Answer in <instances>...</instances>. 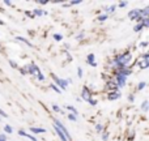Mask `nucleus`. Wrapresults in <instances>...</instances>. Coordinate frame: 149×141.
Listing matches in <instances>:
<instances>
[{
	"mask_svg": "<svg viewBox=\"0 0 149 141\" xmlns=\"http://www.w3.org/2000/svg\"><path fill=\"white\" fill-rule=\"evenodd\" d=\"M68 119H70V120H72V122H77V116L76 115H73V114H68Z\"/></svg>",
	"mask_w": 149,
	"mask_h": 141,
	"instance_id": "21",
	"label": "nucleus"
},
{
	"mask_svg": "<svg viewBox=\"0 0 149 141\" xmlns=\"http://www.w3.org/2000/svg\"><path fill=\"white\" fill-rule=\"evenodd\" d=\"M25 15H26V16H29V17H31V18L34 17V16H33V13H31L30 10H25Z\"/></svg>",
	"mask_w": 149,
	"mask_h": 141,
	"instance_id": "35",
	"label": "nucleus"
},
{
	"mask_svg": "<svg viewBox=\"0 0 149 141\" xmlns=\"http://www.w3.org/2000/svg\"><path fill=\"white\" fill-rule=\"evenodd\" d=\"M141 108H143V110L145 111V113H147V111H148V101H144V102H143V105H141Z\"/></svg>",
	"mask_w": 149,
	"mask_h": 141,
	"instance_id": "23",
	"label": "nucleus"
},
{
	"mask_svg": "<svg viewBox=\"0 0 149 141\" xmlns=\"http://www.w3.org/2000/svg\"><path fill=\"white\" fill-rule=\"evenodd\" d=\"M4 4L8 5V7H10V5H12V3H10V1H4Z\"/></svg>",
	"mask_w": 149,
	"mask_h": 141,
	"instance_id": "42",
	"label": "nucleus"
},
{
	"mask_svg": "<svg viewBox=\"0 0 149 141\" xmlns=\"http://www.w3.org/2000/svg\"><path fill=\"white\" fill-rule=\"evenodd\" d=\"M65 108H67V110H70V111H72V113H73L76 116H77V114H79V113H77V110L73 107V106H65Z\"/></svg>",
	"mask_w": 149,
	"mask_h": 141,
	"instance_id": "19",
	"label": "nucleus"
},
{
	"mask_svg": "<svg viewBox=\"0 0 149 141\" xmlns=\"http://www.w3.org/2000/svg\"><path fill=\"white\" fill-rule=\"evenodd\" d=\"M54 126L56 127V128H59L60 131H62L63 133H64V136L67 137V140H68V141H72V137H71L70 132H68V129L65 128V126L62 123V122H60V120H58V119H54Z\"/></svg>",
	"mask_w": 149,
	"mask_h": 141,
	"instance_id": "4",
	"label": "nucleus"
},
{
	"mask_svg": "<svg viewBox=\"0 0 149 141\" xmlns=\"http://www.w3.org/2000/svg\"><path fill=\"white\" fill-rule=\"evenodd\" d=\"M0 25H4V22H3V21H1V20H0Z\"/></svg>",
	"mask_w": 149,
	"mask_h": 141,
	"instance_id": "43",
	"label": "nucleus"
},
{
	"mask_svg": "<svg viewBox=\"0 0 149 141\" xmlns=\"http://www.w3.org/2000/svg\"><path fill=\"white\" fill-rule=\"evenodd\" d=\"M95 129H97V132H101L102 131V126H101V124H97V126H95Z\"/></svg>",
	"mask_w": 149,
	"mask_h": 141,
	"instance_id": "38",
	"label": "nucleus"
},
{
	"mask_svg": "<svg viewBox=\"0 0 149 141\" xmlns=\"http://www.w3.org/2000/svg\"><path fill=\"white\" fill-rule=\"evenodd\" d=\"M86 63H88L89 65H92V67H97L94 54H89V55H88V56H86Z\"/></svg>",
	"mask_w": 149,
	"mask_h": 141,
	"instance_id": "7",
	"label": "nucleus"
},
{
	"mask_svg": "<svg viewBox=\"0 0 149 141\" xmlns=\"http://www.w3.org/2000/svg\"><path fill=\"white\" fill-rule=\"evenodd\" d=\"M107 18H109V15H101V16H98L97 17V20L101 21V22H103V21H106Z\"/></svg>",
	"mask_w": 149,
	"mask_h": 141,
	"instance_id": "17",
	"label": "nucleus"
},
{
	"mask_svg": "<svg viewBox=\"0 0 149 141\" xmlns=\"http://www.w3.org/2000/svg\"><path fill=\"white\" fill-rule=\"evenodd\" d=\"M18 135H20V136H22V137H28V139H29V140H31V141H38L34 136H31V135L26 133V132H25V131H22V129H20V131H18Z\"/></svg>",
	"mask_w": 149,
	"mask_h": 141,
	"instance_id": "9",
	"label": "nucleus"
},
{
	"mask_svg": "<svg viewBox=\"0 0 149 141\" xmlns=\"http://www.w3.org/2000/svg\"><path fill=\"white\" fill-rule=\"evenodd\" d=\"M130 60H131V52H124V54H122V55H118V56L115 58V60L111 62L110 64L114 65L116 69H124V68H127Z\"/></svg>",
	"mask_w": 149,
	"mask_h": 141,
	"instance_id": "1",
	"label": "nucleus"
},
{
	"mask_svg": "<svg viewBox=\"0 0 149 141\" xmlns=\"http://www.w3.org/2000/svg\"><path fill=\"white\" fill-rule=\"evenodd\" d=\"M126 5H127V3H126V1H122V3H119V7H120V8H124V7H126Z\"/></svg>",
	"mask_w": 149,
	"mask_h": 141,
	"instance_id": "39",
	"label": "nucleus"
},
{
	"mask_svg": "<svg viewBox=\"0 0 149 141\" xmlns=\"http://www.w3.org/2000/svg\"><path fill=\"white\" fill-rule=\"evenodd\" d=\"M0 141H7V136H5L4 133L0 135Z\"/></svg>",
	"mask_w": 149,
	"mask_h": 141,
	"instance_id": "33",
	"label": "nucleus"
},
{
	"mask_svg": "<svg viewBox=\"0 0 149 141\" xmlns=\"http://www.w3.org/2000/svg\"><path fill=\"white\" fill-rule=\"evenodd\" d=\"M77 74H79L80 78L82 77V69H81V68H77Z\"/></svg>",
	"mask_w": 149,
	"mask_h": 141,
	"instance_id": "31",
	"label": "nucleus"
},
{
	"mask_svg": "<svg viewBox=\"0 0 149 141\" xmlns=\"http://www.w3.org/2000/svg\"><path fill=\"white\" fill-rule=\"evenodd\" d=\"M16 39H17V41H20V42H22V43H25V44H28L29 47H33V44H31L26 38H24V37H16Z\"/></svg>",
	"mask_w": 149,
	"mask_h": 141,
	"instance_id": "13",
	"label": "nucleus"
},
{
	"mask_svg": "<svg viewBox=\"0 0 149 141\" xmlns=\"http://www.w3.org/2000/svg\"><path fill=\"white\" fill-rule=\"evenodd\" d=\"M115 5H111V7H109V8H106V12H107V13H113L114 12V10H115ZM107 13H106V15H107Z\"/></svg>",
	"mask_w": 149,
	"mask_h": 141,
	"instance_id": "20",
	"label": "nucleus"
},
{
	"mask_svg": "<svg viewBox=\"0 0 149 141\" xmlns=\"http://www.w3.org/2000/svg\"><path fill=\"white\" fill-rule=\"evenodd\" d=\"M114 73H115V80H114V82H115V84H116V86H118L119 89H120V88H123L124 85H126L127 77H124L123 74H122V73H120V72H119L118 69H116L115 72H114Z\"/></svg>",
	"mask_w": 149,
	"mask_h": 141,
	"instance_id": "3",
	"label": "nucleus"
},
{
	"mask_svg": "<svg viewBox=\"0 0 149 141\" xmlns=\"http://www.w3.org/2000/svg\"><path fill=\"white\" fill-rule=\"evenodd\" d=\"M54 39H55V41H62L63 35H62V34H54Z\"/></svg>",
	"mask_w": 149,
	"mask_h": 141,
	"instance_id": "25",
	"label": "nucleus"
},
{
	"mask_svg": "<svg viewBox=\"0 0 149 141\" xmlns=\"http://www.w3.org/2000/svg\"><path fill=\"white\" fill-rule=\"evenodd\" d=\"M145 85H147V82H145V81L140 82V84L137 85V89H139V90H143V89H144V88H145Z\"/></svg>",
	"mask_w": 149,
	"mask_h": 141,
	"instance_id": "24",
	"label": "nucleus"
},
{
	"mask_svg": "<svg viewBox=\"0 0 149 141\" xmlns=\"http://www.w3.org/2000/svg\"><path fill=\"white\" fill-rule=\"evenodd\" d=\"M9 65H10L12 68H17V63H15L13 60H9Z\"/></svg>",
	"mask_w": 149,
	"mask_h": 141,
	"instance_id": "28",
	"label": "nucleus"
},
{
	"mask_svg": "<svg viewBox=\"0 0 149 141\" xmlns=\"http://www.w3.org/2000/svg\"><path fill=\"white\" fill-rule=\"evenodd\" d=\"M52 110L56 111V113H60V107L59 106H56V105H52Z\"/></svg>",
	"mask_w": 149,
	"mask_h": 141,
	"instance_id": "29",
	"label": "nucleus"
},
{
	"mask_svg": "<svg viewBox=\"0 0 149 141\" xmlns=\"http://www.w3.org/2000/svg\"><path fill=\"white\" fill-rule=\"evenodd\" d=\"M43 15H47V12L41 9H33V16H43Z\"/></svg>",
	"mask_w": 149,
	"mask_h": 141,
	"instance_id": "14",
	"label": "nucleus"
},
{
	"mask_svg": "<svg viewBox=\"0 0 149 141\" xmlns=\"http://www.w3.org/2000/svg\"><path fill=\"white\" fill-rule=\"evenodd\" d=\"M140 46H141V47H147V46H148V42H143Z\"/></svg>",
	"mask_w": 149,
	"mask_h": 141,
	"instance_id": "41",
	"label": "nucleus"
},
{
	"mask_svg": "<svg viewBox=\"0 0 149 141\" xmlns=\"http://www.w3.org/2000/svg\"><path fill=\"white\" fill-rule=\"evenodd\" d=\"M37 3H38V4H41V5H46V4H49V0H38V1H37Z\"/></svg>",
	"mask_w": 149,
	"mask_h": 141,
	"instance_id": "27",
	"label": "nucleus"
},
{
	"mask_svg": "<svg viewBox=\"0 0 149 141\" xmlns=\"http://www.w3.org/2000/svg\"><path fill=\"white\" fill-rule=\"evenodd\" d=\"M139 67L141 69H147L149 67V60H141V62H139Z\"/></svg>",
	"mask_w": 149,
	"mask_h": 141,
	"instance_id": "12",
	"label": "nucleus"
},
{
	"mask_svg": "<svg viewBox=\"0 0 149 141\" xmlns=\"http://www.w3.org/2000/svg\"><path fill=\"white\" fill-rule=\"evenodd\" d=\"M21 74H26V73H28V72H26V69H25V68H21Z\"/></svg>",
	"mask_w": 149,
	"mask_h": 141,
	"instance_id": "40",
	"label": "nucleus"
},
{
	"mask_svg": "<svg viewBox=\"0 0 149 141\" xmlns=\"http://www.w3.org/2000/svg\"><path fill=\"white\" fill-rule=\"evenodd\" d=\"M52 127H54V131L58 133V136H59V139H60V140H62V141H68V140H67V137L64 136V133H63V132L60 131L59 128H56V127H55L54 124H52Z\"/></svg>",
	"mask_w": 149,
	"mask_h": 141,
	"instance_id": "10",
	"label": "nucleus"
},
{
	"mask_svg": "<svg viewBox=\"0 0 149 141\" xmlns=\"http://www.w3.org/2000/svg\"><path fill=\"white\" fill-rule=\"evenodd\" d=\"M141 25H143V28H149V17L148 18H143Z\"/></svg>",
	"mask_w": 149,
	"mask_h": 141,
	"instance_id": "18",
	"label": "nucleus"
},
{
	"mask_svg": "<svg viewBox=\"0 0 149 141\" xmlns=\"http://www.w3.org/2000/svg\"><path fill=\"white\" fill-rule=\"evenodd\" d=\"M30 131L33 132V133H45L46 129L45 128H37V127H30Z\"/></svg>",
	"mask_w": 149,
	"mask_h": 141,
	"instance_id": "11",
	"label": "nucleus"
},
{
	"mask_svg": "<svg viewBox=\"0 0 149 141\" xmlns=\"http://www.w3.org/2000/svg\"><path fill=\"white\" fill-rule=\"evenodd\" d=\"M4 132H7V133H13V128L10 126H8V124H5L4 126Z\"/></svg>",
	"mask_w": 149,
	"mask_h": 141,
	"instance_id": "15",
	"label": "nucleus"
},
{
	"mask_svg": "<svg viewBox=\"0 0 149 141\" xmlns=\"http://www.w3.org/2000/svg\"><path fill=\"white\" fill-rule=\"evenodd\" d=\"M51 77H52V78H54L55 85H56V86L59 88L60 90H64V89H67V86H68V82L65 81V80L59 78V77H58V76H55L54 73H51Z\"/></svg>",
	"mask_w": 149,
	"mask_h": 141,
	"instance_id": "5",
	"label": "nucleus"
},
{
	"mask_svg": "<svg viewBox=\"0 0 149 141\" xmlns=\"http://www.w3.org/2000/svg\"><path fill=\"white\" fill-rule=\"evenodd\" d=\"M80 3H81L80 0H73V1H71L70 4H71V5H77V4H80Z\"/></svg>",
	"mask_w": 149,
	"mask_h": 141,
	"instance_id": "32",
	"label": "nucleus"
},
{
	"mask_svg": "<svg viewBox=\"0 0 149 141\" xmlns=\"http://www.w3.org/2000/svg\"><path fill=\"white\" fill-rule=\"evenodd\" d=\"M84 35H85V33H84V31H81L79 35L74 37V39H76V41H79V39H82V38H84Z\"/></svg>",
	"mask_w": 149,
	"mask_h": 141,
	"instance_id": "26",
	"label": "nucleus"
},
{
	"mask_svg": "<svg viewBox=\"0 0 149 141\" xmlns=\"http://www.w3.org/2000/svg\"><path fill=\"white\" fill-rule=\"evenodd\" d=\"M0 115H1V116H3V118H8V114H5V113H4V111H3V110H1V108H0Z\"/></svg>",
	"mask_w": 149,
	"mask_h": 141,
	"instance_id": "34",
	"label": "nucleus"
},
{
	"mask_svg": "<svg viewBox=\"0 0 149 141\" xmlns=\"http://www.w3.org/2000/svg\"><path fill=\"white\" fill-rule=\"evenodd\" d=\"M140 16V12H139V9H134V10H131V12L128 13V17L131 18L132 21H136V18Z\"/></svg>",
	"mask_w": 149,
	"mask_h": 141,
	"instance_id": "8",
	"label": "nucleus"
},
{
	"mask_svg": "<svg viewBox=\"0 0 149 141\" xmlns=\"http://www.w3.org/2000/svg\"><path fill=\"white\" fill-rule=\"evenodd\" d=\"M37 78H38L39 80V81H45V76H43V74H38V76H37Z\"/></svg>",
	"mask_w": 149,
	"mask_h": 141,
	"instance_id": "30",
	"label": "nucleus"
},
{
	"mask_svg": "<svg viewBox=\"0 0 149 141\" xmlns=\"http://www.w3.org/2000/svg\"><path fill=\"white\" fill-rule=\"evenodd\" d=\"M141 29H143V25H141V24H137V25H135L134 31H136V33H137V31H140Z\"/></svg>",
	"mask_w": 149,
	"mask_h": 141,
	"instance_id": "22",
	"label": "nucleus"
},
{
	"mask_svg": "<svg viewBox=\"0 0 149 141\" xmlns=\"http://www.w3.org/2000/svg\"><path fill=\"white\" fill-rule=\"evenodd\" d=\"M148 59H149V54H148V52L143 54V60H148Z\"/></svg>",
	"mask_w": 149,
	"mask_h": 141,
	"instance_id": "36",
	"label": "nucleus"
},
{
	"mask_svg": "<svg viewBox=\"0 0 149 141\" xmlns=\"http://www.w3.org/2000/svg\"><path fill=\"white\" fill-rule=\"evenodd\" d=\"M122 97V93L119 92V90H116V92H110L107 94V99L109 101H115V99H118V98H120Z\"/></svg>",
	"mask_w": 149,
	"mask_h": 141,
	"instance_id": "6",
	"label": "nucleus"
},
{
	"mask_svg": "<svg viewBox=\"0 0 149 141\" xmlns=\"http://www.w3.org/2000/svg\"><path fill=\"white\" fill-rule=\"evenodd\" d=\"M107 139H109V135L107 133H102V140L103 141H107Z\"/></svg>",
	"mask_w": 149,
	"mask_h": 141,
	"instance_id": "37",
	"label": "nucleus"
},
{
	"mask_svg": "<svg viewBox=\"0 0 149 141\" xmlns=\"http://www.w3.org/2000/svg\"><path fill=\"white\" fill-rule=\"evenodd\" d=\"M81 98H82L84 101H86V102H89L92 106H95V105H97V101H94V99L92 98V92H90L89 88H86V86L82 88Z\"/></svg>",
	"mask_w": 149,
	"mask_h": 141,
	"instance_id": "2",
	"label": "nucleus"
},
{
	"mask_svg": "<svg viewBox=\"0 0 149 141\" xmlns=\"http://www.w3.org/2000/svg\"><path fill=\"white\" fill-rule=\"evenodd\" d=\"M50 88H51L52 90H55V92H56V93H59V94H60V93H62V90H60L59 88H58L56 85L54 84V82H51V84H50Z\"/></svg>",
	"mask_w": 149,
	"mask_h": 141,
	"instance_id": "16",
	"label": "nucleus"
}]
</instances>
